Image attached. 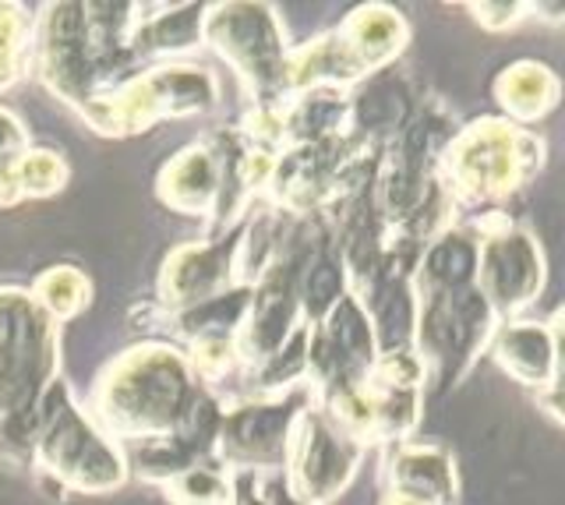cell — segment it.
Masks as SVG:
<instances>
[{
  "mask_svg": "<svg viewBox=\"0 0 565 505\" xmlns=\"http://www.w3.org/2000/svg\"><path fill=\"white\" fill-rule=\"evenodd\" d=\"M159 198L184 216L216 213L220 202V160L216 149L191 146L159 173Z\"/></svg>",
  "mask_w": 565,
  "mask_h": 505,
  "instance_id": "14",
  "label": "cell"
},
{
  "mask_svg": "<svg viewBox=\"0 0 565 505\" xmlns=\"http://www.w3.org/2000/svg\"><path fill=\"white\" fill-rule=\"evenodd\" d=\"M335 36L343 40L347 54L361 67V75H367V72H379V67H385L399 54L406 43V25L396 11L371 4V8L353 11L347 25L335 29Z\"/></svg>",
  "mask_w": 565,
  "mask_h": 505,
  "instance_id": "17",
  "label": "cell"
},
{
  "mask_svg": "<svg viewBox=\"0 0 565 505\" xmlns=\"http://www.w3.org/2000/svg\"><path fill=\"white\" fill-rule=\"evenodd\" d=\"M194 389L181 354L170 346H138L103 372L96 410L120 439H167Z\"/></svg>",
  "mask_w": 565,
  "mask_h": 505,
  "instance_id": "1",
  "label": "cell"
},
{
  "mask_svg": "<svg viewBox=\"0 0 565 505\" xmlns=\"http://www.w3.org/2000/svg\"><path fill=\"white\" fill-rule=\"evenodd\" d=\"M494 361L505 375L534 389H558V329L534 322L502 325L491 346Z\"/></svg>",
  "mask_w": 565,
  "mask_h": 505,
  "instance_id": "13",
  "label": "cell"
},
{
  "mask_svg": "<svg viewBox=\"0 0 565 505\" xmlns=\"http://www.w3.org/2000/svg\"><path fill=\"white\" fill-rule=\"evenodd\" d=\"M32 301L43 315L53 319H71L88 304V280L71 266L43 272L32 287Z\"/></svg>",
  "mask_w": 565,
  "mask_h": 505,
  "instance_id": "25",
  "label": "cell"
},
{
  "mask_svg": "<svg viewBox=\"0 0 565 505\" xmlns=\"http://www.w3.org/2000/svg\"><path fill=\"white\" fill-rule=\"evenodd\" d=\"M262 495H265V502L269 505H308V502H300L290 487H287V481H269V484H262Z\"/></svg>",
  "mask_w": 565,
  "mask_h": 505,
  "instance_id": "33",
  "label": "cell"
},
{
  "mask_svg": "<svg viewBox=\"0 0 565 505\" xmlns=\"http://www.w3.org/2000/svg\"><path fill=\"white\" fill-rule=\"evenodd\" d=\"M18 75H22V50L0 46V89H8V85H14Z\"/></svg>",
  "mask_w": 565,
  "mask_h": 505,
  "instance_id": "32",
  "label": "cell"
},
{
  "mask_svg": "<svg viewBox=\"0 0 565 505\" xmlns=\"http://www.w3.org/2000/svg\"><path fill=\"white\" fill-rule=\"evenodd\" d=\"M141 99L149 103L152 117H188V114H205L209 107H216L220 85L202 67H156V72L135 78Z\"/></svg>",
  "mask_w": 565,
  "mask_h": 505,
  "instance_id": "15",
  "label": "cell"
},
{
  "mask_svg": "<svg viewBox=\"0 0 565 505\" xmlns=\"http://www.w3.org/2000/svg\"><path fill=\"white\" fill-rule=\"evenodd\" d=\"M541 152L544 146L523 128L505 120H477L449 142L441 173L467 202H494L541 166Z\"/></svg>",
  "mask_w": 565,
  "mask_h": 505,
  "instance_id": "3",
  "label": "cell"
},
{
  "mask_svg": "<svg viewBox=\"0 0 565 505\" xmlns=\"http://www.w3.org/2000/svg\"><path fill=\"white\" fill-rule=\"evenodd\" d=\"M544 262L537 240L523 230H494L477 244V293L488 301L494 319H509L537 298Z\"/></svg>",
  "mask_w": 565,
  "mask_h": 505,
  "instance_id": "8",
  "label": "cell"
},
{
  "mask_svg": "<svg viewBox=\"0 0 565 505\" xmlns=\"http://www.w3.org/2000/svg\"><path fill=\"white\" fill-rule=\"evenodd\" d=\"M393 495L417 498L424 505H449L456 498V474L452 460L435 445H399L393 463Z\"/></svg>",
  "mask_w": 565,
  "mask_h": 505,
  "instance_id": "16",
  "label": "cell"
},
{
  "mask_svg": "<svg viewBox=\"0 0 565 505\" xmlns=\"http://www.w3.org/2000/svg\"><path fill=\"white\" fill-rule=\"evenodd\" d=\"M477 280V244L467 234H441L420 258L417 287L420 293H456L467 290Z\"/></svg>",
  "mask_w": 565,
  "mask_h": 505,
  "instance_id": "18",
  "label": "cell"
},
{
  "mask_svg": "<svg viewBox=\"0 0 565 505\" xmlns=\"http://www.w3.org/2000/svg\"><path fill=\"white\" fill-rule=\"evenodd\" d=\"M494 96H499V103L509 110V117L530 125V120H541L558 103V78L547 72L544 64L523 61V64L505 67L499 75Z\"/></svg>",
  "mask_w": 565,
  "mask_h": 505,
  "instance_id": "20",
  "label": "cell"
},
{
  "mask_svg": "<svg viewBox=\"0 0 565 505\" xmlns=\"http://www.w3.org/2000/svg\"><path fill=\"white\" fill-rule=\"evenodd\" d=\"M25 152V128L11 110L0 107V170L11 166Z\"/></svg>",
  "mask_w": 565,
  "mask_h": 505,
  "instance_id": "29",
  "label": "cell"
},
{
  "mask_svg": "<svg viewBox=\"0 0 565 505\" xmlns=\"http://www.w3.org/2000/svg\"><path fill=\"white\" fill-rule=\"evenodd\" d=\"M173 505H230V481L212 466H188L167 481Z\"/></svg>",
  "mask_w": 565,
  "mask_h": 505,
  "instance_id": "27",
  "label": "cell"
},
{
  "mask_svg": "<svg viewBox=\"0 0 565 505\" xmlns=\"http://www.w3.org/2000/svg\"><path fill=\"white\" fill-rule=\"evenodd\" d=\"M308 329H294L287 336V343L276 346V351L258 361V389H279V386H290L300 375L308 372Z\"/></svg>",
  "mask_w": 565,
  "mask_h": 505,
  "instance_id": "28",
  "label": "cell"
},
{
  "mask_svg": "<svg viewBox=\"0 0 565 505\" xmlns=\"http://www.w3.org/2000/svg\"><path fill=\"white\" fill-rule=\"evenodd\" d=\"M230 505H269L258 487L255 470H237L234 484H230Z\"/></svg>",
  "mask_w": 565,
  "mask_h": 505,
  "instance_id": "30",
  "label": "cell"
},
{
  "mask_svg": "<svg viewBox=\"0 0 565 505\" xmlns=\"http://www.w3.org/2000/svg\"><path fill=\"white\" fill-rule=\"evenodd\" d=\"M297 280H300V262L287 258V262L273 266L262 276V283L252 290V308L234 340L237 357L244 361H265L276 346L287 343V336L297 329L300 301H297Z\"/></svg>",
  "mask_w": 565,
  "mask_h": 505,
  "instance_id": "11",
  "label": "cell"
},
{
  "mask_svg": "<svg viewBox=\"0 0 565 505\" xmlns=\"http://www.w3.org/2000/svg\"><path fill=\"white\" fill-rule=\"evenodd\" d=\"M40 439H35V456L57 487L71 492H110L128 477L120 452L93 428V421L71 407L67 389L61 382H50L40 396Z\"/></svg>",
  "mask_w": 565,
  "mask_h": 505,
  "instance_id": "2",
  "label": "cell"
},
{
  "mask_svg": "<svg viewBox=\"0 0 565 505\" xmlns=\"http://www.w3.org/2000/svg\"><path fill=\"white\" fill-rule=\"evenodd\" d=\"M237 240L241 234H230L216 244H184V248H177L167 258L163 276H159L163 301L177 311H184L223 293L230 283V272H234Z\"/></svg>",
  "mask_w": 565,
  "mask_h": 505,
  "instance_id": "12",
  "label": "cell"
},
{
  "mask_svg": "<svg viewBox=\"0 0 565 505\" xmlns=\"http://www.w3.org/2000/svg\"><path fill=\"white\" fill-rule=\"evenodd\" d=\"M300 407H305V396H287L273 399V404H247L234 413H223L216 449L241 470L276 466L287 456Z\"/></svg>",
  "mask_w": 565,
  "mask_h": 505,
  "instance_id": "10",
  "label": "cell"
},
{
  "mask_svg": "<svg viewBox=\"0 0 565 505\" xmlns=\"http://www.w3.org/2000/svg\"><path fill=\"white\" fill-rule=\"evenodd\" d=\"M202 32L234 64V72L262 96L265 107H273V99L290 89V57L269 4H220L212 8V14H205Z\"/></svg>",
  "mask_w": 565,
  "mask_h": 505,
  "instance_id": "5",
  "label": "cell"
},
{
  "mask_svg": "<svg viewBox=\"0 0 565 505\" xmlns=\"http://www.w3.org/2000/svg\"><path fill=\"white\" fill-rule=\"evenodd\" d=\"M347 287V269L340 258H332L329 251H322L315 262L305 269V276L297 280V301L305 308V315L311 322H322L329 311L340 304Z\"/></svg>",
  "mask_w": 565,
  "mask_h": 505,
  "instance_id": "23",
  "label": "cell"
},
{
  "mask_svg": "<svg viewBox=\"0 0 565 505\" xmlns=\"http://www.w3.org/2000/svg\"><path fill=\"white\" fill-rule=\"evenodd\" d=\"M473 11H477V22H481V25L505 29L512 22H520L523 19L520 11H530V8H523V4H473Z\"/></svg>",
  "mask_w": 565,
  "mask_h": 505,
  "instance_id": "31",
  "label": "cell"
},
{
  "mask_svg": "<svg viewBox=\"0 0 565 505\" xmlns=\"http://www.w3.org/2000/svg\"><path fill=\"white\" fill-rule=\"evenodd\" d=\"M388 505H424L417 498H406V495H388Z\"/></svg>",
  "mask_w": 565,
  "mask_h": 505,
  "instance_id": "34",
  "label": "cell"
},
{
  "mask_svg": "<svg viewBox=\"0 0 565 505\" xmlns=\"http://www.w3.org/2000/svg\"><path fill=\"white\" fill-rule=\"evenodd\" d=\"M358 452L361 445L347 439L340 428H332L326 413L300 410L287 445L290 477L282 481L300 502L318 505L343 492L358 466Z\"/></svg>",
  "mask_w": 565,
  "mask_h": 505,
  "instance_id": "7",
  "label": "cell"
},
{
  "mask_svg": "<svg viewBox=\"0 0 565 505\" xmlns=\"http://www.w3.org/2000/svg\"><path fill=\"white\" fill-rule=\"evenodd\" d=\"M57 368L53 322L18 290H0V417L35 407Z\"/></svg>",
  "mask_w": 565,
  "mask_h": 505,
  "instance_id": "4",
  "label": "cell"
},
{
  "mask_svg": "<svg viewBox=\"0 0 565 505\" xmlns=\"http://www.w3.org/2000/svg\"><path fill=\"white\" fill-rule=\"evenodd\" d=\"M350 120L361 131H388L406 120V93L393 78H375L350 103Z\"/></svg>",
  "mask_w": 565,
  "mask_h": 505,
  "instance_id": "24",
  "label": "cell"
},
{
  "mask_svg": "<svg viewBox=\"0 0 565 505\" xmlns=\"http://www.w3.org/2000/svg\"><path fill=\"white\" fill-rule=\"evenodd\" d=\"M40 72L53 93H61L75 107H88L96 89V64L88 50L85 4H61L46 11L43 40H40Z\"/></svg>",
  "mask_w": 565,
  "mask_h": 505,
  "instance_id": "9",
  "label": "cell"
},
{
  "mask_svg": "<svg viewBox=\"0 0 565 505\" xmlns=\"http://www.w3.org/2000/svg\"><path fill=\"white\" fill-rule=\"evenodd\" d=\"M202 25H205V8L188 4L167 14H156V19L141 22V29H135L128 36V50L146 57H167V54H181V50H191L202 40Z\"/></svg>",
  "mask_w": 565,
  "mask_h": 505,
  "instance_id": "22",
  "label": "cell"
},
{
  "mask_svg": "<svg viewBox=\"0 0 565 505\" xmlns=\"http://www.w3.org/2000/svg\"><path fill=\"white\" fill-rule=\"evenodd\" d=\"M247 308H252V287L241 283L202 304L177 311V322H181L184 336H191V343L194 340H237L241 325L247 319Z\"/></svg>",
  "mask_w": 565,
  "mask_h": 505,
  "instance_id": "21",
  "label": "cell"
},
{
  "mask_svg": "<svg viewBox=\"0 0 565 505\" xmlns=\"http://www.w3.org/2000/svg\"><path fill=\"white\" fill-rule=\"evenodd\" d=\"M491 308L477 293V287L456 293H428L417 304V329L414 340L420 346L424 372L459 375L470 364V357L491 340Z\"/></svg>",
  "mask_w": 565,
  "mask_h": 505,
  "instance_id": "6",
  "label": "cell"
},
{
  "mask_svg": "<svg viewBox=\"0 0 565 505\" xmlns=\"http://www.w3.org/2000/svg\"><path fill=\"white\" fill-rule=\"evenodd\" d=\"M279 120H282V138H290L297 146L329 142L350 120V103L343 99V89H326L322 85V89L300 96L287 114H279Z\"/></svg>",
  "mask_w": 565,
  "mask_h": 505,
  "instance_id": "19",
  "label": "cell"
},
{
  "mask_svg": "<svg viewBox=\"0 0 565 505\" xmlns=\"http://www.w3.org/2000/svg\"><path fill=\"white\" fill-rule=\"evenodd\" d=\"M14 181L22 198H46L53 191H61L67 181V166L57 152L46 149H25L14 160Z\"/></svg>",
  "mask_w": 565,
  "mask_h": 505,
  "instance_id": "26",
  "label": "cell"
}]
</instances>
